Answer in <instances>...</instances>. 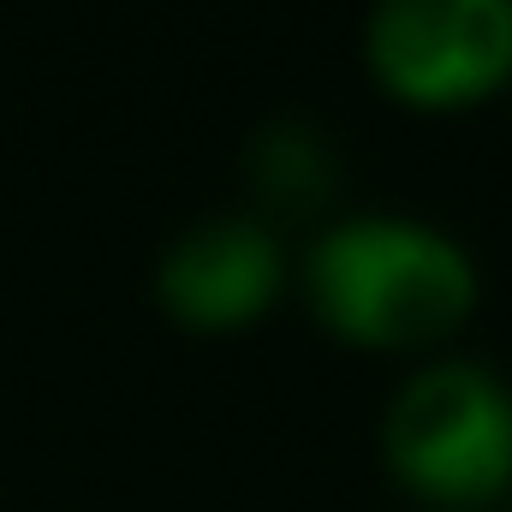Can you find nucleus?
I'll return each instance as SVG.
<instances>
[{
	"label": "nucleus",
	"mask_w": 512,
	"mask_h": 512,
	"mask_svg": "<svg viewBox=\"0 0 512 512\" xmlns=\"http://www.w3.org/2000/svg\"><path fill=\"white\" fill-rule=\"evenodd\" d=\"M387 471L435 507H483L512 489V387L471 364L435 358L393 387L382 417Z\"/></svg>",
	"instance_id": "2"
},
{
	"label": "nucleus",
	"mask_w": 512,
	"mask_h": 512,
	"mask_svg": "<svg viewBox=\"0 0 512 512\" xmlns=\"http://www.w3.org/2000/svg\"><path fill=\"white\" fill-rule=\"evenodd\" d=\"M245 179H251L262 209H274V215H316L334 197V185H340V155L310 120L280 114V120H268L251 137Z\"/></svg>",
	"instance_id": "5"
},
{
	"label": "nucleus",
	"mask_w": 512,
	"mask_h": 512,
	"mask_svg": "<svg viewBox=\"0 0 512 512\" xmlns=\"http://www.w3.org/2000/svg\"><path fill=\"white\" fill-rule=\"evenodd\" d=\"M507 512H512V507H507Z\"/></svg>",
	"instance_id": "6"
},
{
	"label": "nucleus",
	"mask_w": 512,
	"mask_h": 512,
	"mask_svg": "<svg viewBox=\"0 0 512 512\" xmlns=\"http://www.w3.org/2000/svg\"><path fill=\"white\" fill-rule=\"evenodd\" d=\"M364 54L411 108L477 102L512 78V0H376Z\"/></svg>",
	"instance_id": "3"
},
{
	"label": "nucleus",
	"mask_w": 512,
	"mask_h": 512,
	"mask_svg": "<svg viewBox=\"0 0 512 512\" xmlns=\"http://www.w3.org/2000/svg\"><path fill=\"white\" fill-rule=\"evenodd\" d=\"M280 280H286L280 239L256 215L197 221L191 233H179L161 251V268H155V292H161L167 316H179L185 328L251 322L280 298Z\"/></svg>",
	"instance_id": "4"
},
{
	"label": "nucleus",
	"mask_w": 512,
	"mask_h": 512,
	"mask_svg": "<svg viewBox=\"0 0 512 512\" xmlns=\"http://www.w3.org/2000/svg\"><path fill=\"white\" fill-rule=\"evenodd\" d=\"M304 286L316 316L358 346H435L477 304V262L459 239L405 215H346L310 256Z\"/></svg>",
	"instance_id": "1"
}]
</instances>
